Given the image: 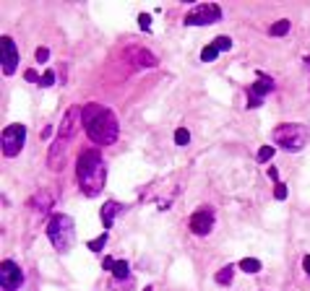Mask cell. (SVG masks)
I'll return each mask as SVG.
<instances>
[{"label": "cell", "mask_w": 310, "mask_h": 291, "mask_svg": "<svg viewBox=\"0 0 310 291\" xmlns=\"http://www.w3.org/2000/svg\"><path fill=\"white\" fill-rule=\"evenodd\" d=\"M303 268H305V273L310 276V255H305V258H303Z\"/></svg>", "instance_id": "f1b7e54d"}, {"label": "cell", "mask_w": 310, "mask_h": 291, "mask_svg": "<svg viewBox=\"0 0 310 291\" xmlns=\"http://www.w3.org/2000/svg\"><path fill=\"white\" fill-rule=\"evenodd\" d=\"M276 86H274V81H269V78H263V81H258V84H253L250 88H248V107L250 109H255V107H261L263 104V96L269 94V91H274Z\"/></svg>", "instance_id": "8fae6325"}, {"label": "cell", "mask_w": 310, "mask_h": 291, "mask_svg": "<svg viewBox=\"0 0 310 291\" xmlns=\"http://www.w3.org/2000/svg\"><path fill=\"white\" fill-rule=\"evenodd\" d=\"M107 239H109V232H104V234H99V236H97V239H91V242H89V250H94V252H99V250H102V247H104V244H107Z\"/></svg>", "instance_id": "ac0fdd59"}, {"label": "cell", "mask_w": 310, "mask_h": 291, "mask_svg": "<svg viewBox=\"0 0 310 291\" xmlns=\"http://www.w3.org/2000/svg\"><path fill=\"white\" fill-rule=\"evenodd\" d=\"M47 58H50V50H47V47H39V50H36V60H39V62H47Z\"/></svg>", "instance_id": "484cf974"}, {"label": "cell", "mask_w": 310, "mask_h": 291, "mask_svg": "<svg viewBox=\"0 0 310 291\" xmlns=\"http://www.w3.org/2000/svg\"><path fill=\"white\" fill-rule=\"evenodd\" d=\"M50 135H52V127L47 125V127H44V130H42V138H50Z\"/></svg>", "instance_id": "f546056e"}, {"label": "cell", "mask_w": 310, "mask_h": 291, "mask_svg": "<svg viewBox=\"0 0 310 291\" xmlns=\"http://www.w3.org/2000/svg\"><path fill=\"white\" fill-rule=\"evenodd\" d=\"M66 153H68V141L55 138L52 146H50V153H47V164H50L52 172H60L66 167Z\"/></svg>", "instance_id": "30bf717a"}, {"label": "cell", "mask_w": 310, "mask_h": 291, "mask_svg": "<svg viewBox=\"0 0 310 291\" xmlns=\"http://www.w3.org/2000/svg\"><path fill=\"white\" fill-rule=\"evenodd\" d=\"M21 284H24V270L13 260H3V265H0V286H3V291H16Z\"/></svg>", "instance_id": "52a82bcc"}, {"label": "cell", "mask_w": 310, "mask_h": 291, "mask_svg": "<svg viewBox=\"0 0 310 291\" xmlns=\"http://www.w3.org/2000/svg\"><path fill=\"white\" fill-rule=\"evenodd\" d=\"M117 213H120V203H115V200H109V203L102 205V226H104V232L112 229Z\"/></svg>", "instance_id": "7c38bea8"}, {"label": "cell", "mask_w": 310, "mask_h": 291, "mask_svg": "<svg viewBox=\"0 0 310 291\" xmlns=\"http://www.w3.org/2000/svg\"><path fill=\"white\" fill-rule=\"evenodd\" d=\"M274 198H276V200H284V198H287V185L276 182V187H274Z\"/></svg>", "instance_id": "cb8c5ba5"}, {"label": "cell", "mask_w": 310, "mask_h": 291, "mask_svg": "<svg viewBox=\"0 0 310 291\" xmlns=\"http://www.w3.org/2000/svg\"><path fill=\"white\" fill-rule=\"evenodd\" d=\"M47 239L58 252H68L76 244V224L66 213H55L47 221Z\"/></svg>", "instance_id": "3957f363"}, {"label": "cell", "mask_w": 310, "mask_h": 291, "mask_svg": "<svg viewBox=\"0 0 310 291\" xmlns=\"http://www.w3.org/2000/svg\"><path fill=\"white\" fill-rule=\"evenodd\" d=\"M216 55H219V50L214 47V44H208V47L201 50V60H204V62H214V60H216Z\"/></svg>", "instance_id": "d6986e66"}, {"label": "cell", "mask_w": 310, "mask_h": 291, "mask_svg": "<svg viewBox=\"0 0 310 291\" xmlns=\"http://www.w3.org/2000/svg\"><path fill=\"white\" fill-rule=\"evenodd\" d=\"M274 156V146H263V148L258 151V161L263 164V161H269Z\"/></svg>", "instance_id": "7402d4cb"}, {"label": "cell", "mask_w": 310, "mask_h": 291, "mask_svg": "<svg viewBox=\"0 0 310 291\" xmlns=\"http://www.w3.org/2000/svg\"><path fill=\"white\" fill-rule=\"evenodd\" d=\"M240 270H245V273H258V270H261V260L242 258V260H240Z\"/></svg>", "instance_id": "9a60e30c"}, {"label": "cell", "mask_w": 310, "mask_h": 291, "mask_svg": "<svg viewBox=\"0 0 310 291\" xmlns=\"http://www.w3.org/2000/svg\"><path fill=\"white\" fill-rule=\"evenodd\" d=\"M26 81H36V84H39L42 76H36V70H26Z\"/></svg>", "instance_id": "83f0119b"}, {"label": "cell", "mask_w": 310, "mask_h": 291, "mask_svg": "<svg viewBox=\"0 0 310 291\" xmlns=\"http://www.w3.org/2000/svg\"><path fill=\"white\" fill-rule=\"evenodd\" d=\"M0 62H3V73L5 76H13L16 65H18V50H16V42L11 36H3L0 39Z\"/></svg>", "instance_id": "9c48e42d"}, {"label": "cell", "mask_w": 310, "mask_h": 291, "mask_svg": "<svg viewBox=\"0 0 310 291\" xmlns=\"http://www.w3.org/2000/svg\"><path fill=\"white\" fill-rule=\"evenodd\" d=\"M115 262H117V260H112V258H104V262H102V268H104L107 273H112V268H115Z\"/></svg>", "instance_id": "4316f807"}, {"label": "cell", "mask_w": 310, "mask_h": 291, "mask_svg": "<svg viewBox=\"0 0 310 291\" xmlns=\"http://www.w3.org/2000/svg\"><path fill=\"white\" fill-rule=\"evenodd\" d=\"M214 47H216L219 52H222V50H232V39H230V36H216V39H214Z\"/></svg>", "instance_id": "44dd1931"}, {"label": "cell", "mask_w": 310, "mask_h": 291, "mask_svg": "<svg viewBox=\"0 0 310 291\" xmlns=\"http://www.w3.org/2000/svg\"><path fill=\"white\" fill-rule=\"evenodd\" d=\"M287 31H289V21H287V18H281V21H276V24H274L271 29H269L271 36H284Z\"/></svg>", "instance_id": "2e32d148"}, {"label": "cell", "mask_w": 310, "mask_h": 291, "mask_svg": "<svg viewBox=\"0 0 310 291\" xmlns=\"http://www.w3.org/2000/svg\"><path fill=\"white\" fill-rule=\"evenodd\" d=\"M305 65H308V70H310V58H308V60H305Z\"/></svg>", "instance_id": "4dcf8cb0"}, {"label": "cell", "mask_w": 310, "mask_h": 291, "mask_svg": "<svg viewBox=\"0 0 310 291\" xmlns=\"http://www.w3.org/2000/svg\"><path fill=\"white\" fill-rule=\"evenodd\" d=\"M232 273H235V268H232V265H224L222 270L216 273V284L227 286V284H230V281H232Z\"/></svg>", "instance_id": "e0dca14e"}, {"label": "cell", "mask_w": 310, "mask_h": 291, "mask_svg": "<svg viewBox=\"0 0 310 291\" xmlns=\"http://www.w3.org/2000/svg\"><path fill=\"white\" fill-rule=\"evenodd\" d=\"M52 84H55V73H52V70H44V73H42L39 86H44V88H47V86H52Z\"/></svg>", "instance_id": "603a6c76"}, {"label": "cell", "mask_w": 310, "mask_h": 291, "mask_svg": "<svg viewBox=\"0 0 310 291\" xmlns=\"http://www.w3.org/2000/svg\"><path fill=\"white\" fill-rule=\"evenodd\" d=\"M24 143H26V125H18V122L8 125L3 130V156H8V159L18 156Z\"/></svg>", "instance_id": "5b68a950"}, {"label": "cell", "mask_w": 310, "mask_h": 291, "mask_svg": "<svg viewBox=\"0 0 310 291\" xmlns=\"http://www.w3.org/2000/svg\"><path fill=\"white\" fill-rule=\"evenodd\" d=\"M271 135L276 141V146H281L284 151H300V148H305V141H308V130L295 122H284V125L274 127Z\"/></svg>", "instance_id": "277c9868"}, {"label": "cell", "mask_w": 310, "mask_h": 291, "mask_svg": "<svg viewBox=\"0 0 310 291\" xmlns=\"http://www.w3.org/2000/svg\"><path fill=\"white\" fill-rule=\"evenodd\" d=\"M175 143L177 146H188L190 143V133L185 130V127H177V130H175Z\"/></svg>", "instance_id": "ffe728a7"}, {"label": "cell", "mask_w": 310, "mask_h": 291, "mask_svg": "<svg viewBox=\"0 0 310 291\" xmlns=\"http://www.w3.org/2000/svg\"><path fill=\"white\" fill-rule=\"evenodd\" d=\"M219 18H222V8L208 3V5H196L185 16V24L188 26H208V24H216Z\"/></svg>", "instance_id": "8992f818"}, {"label": "cell", "mask_w": 310, "mask_h": 291, "mask_svg": "<svg viewBox=\"0 0 310 291\" xmlns=\"http://www.w3.org/2000/svg\"><path fill=\"white\" fill-rule=\"evenodd\" d=\"M76 177H78L81 193L86 198H97L104 190V182H107V164L102 159V153L94 148L81 153L76 161Z\"/></svg>", "instance_id": "7a4b0ae2"}, {"label": "cell", "mask_w": 310, "mask_h": 291, "mask_svg": "<svg viewBox=\"0 0 310 291\" xmlns=\"http://www.w3.org/2000/svg\"><path fill=\"white\" fill-rule=\"evenodd\" d=\"M214 229V208H198V211L190 216V232L198 234V236H206L208 232Z\"/></svg>", "instance_id": "ba28073f"}, {"label": "cell", "mask_w": 310, "mask_h": 291, "mask_svg": "<svg viewBox=\"0 0 310 291\" xmlns=\"http://www.w3.org/2000/svg\"><path fill=\"white\" fill-rule=\"evenodd\" d=\"M112 276H115L117 281H128V278H131V265H128L125 260H117L115 268H112Z\"/></svg>", "instance_id": "5bb4252c"}, {"label": "cell", "mask_w": 310, "mask_h": 291, "mask_svg": "<svg viewBox=\"0 0 310 291\" xmlns=\"http://www.w3.org/2000/svg\"><path fill=\"white\" fill-rule=\"evenodd\" d=\"M81 120H84V130L89 141H94L97 146H112L117 135H120V125H117L115 112L102 104H86L81 109Z\"/></svg>", "instance_id": "6da1fadb"}, {"label": "cell", "mask_w": 310, "mask_h": 291, "mask_svg": "<svg viewBox=\"0 0 310 291\" xmlns=\"http://www.w3.org/2000/svg\"><path fill=\"white\" fill-rule=\"evenodd\" d=\"M131 52H133L136 62H138V65H143V68H157V65H159V60L154 58L151 52H146V50H131Z\"/></svg>", "instance_id": "4fadbf2b"}, {"label": "cell", "mask_w": 310, "mask_h": 291, "mask_svg": "<svg viewBox=\"0 0 310 291\" xmlns=\"http://www.w3.org/2000/svg\"><path fill=\"white\" fill-rule=\"evenodd\" d=\"M138 26H141L143 31H149V29H151V16H149V13H141V16H138Z\"/></svg>", "instance_id": "d4e9b609"}]
</instances>
